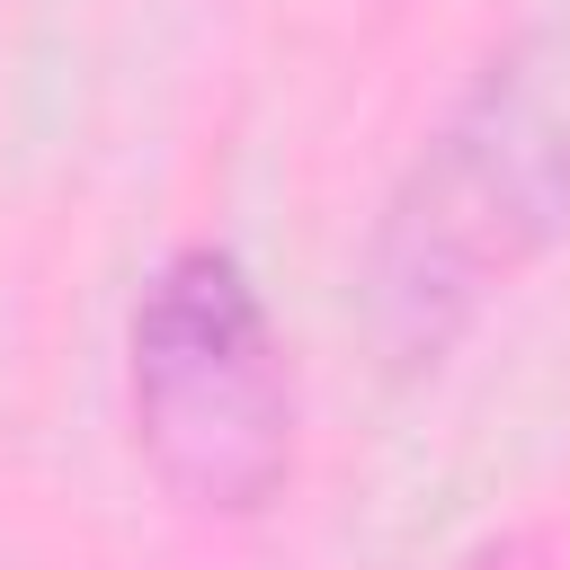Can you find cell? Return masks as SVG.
I'll list each match as a JSON object with an SVG mask.
<instances>
[{
    "label": "cell",
    "instance_id": "obj_1",
    "mask_svg": "<svg viewBox=\"0 0 570 570\" xmlns=\"http://www.w3.org/2000/svg\"><path fill=\"white\" fill-rule=\"evenodd\" d=\"M570 232V27L508 36L392 178L356 312L392 374H428Z\"/></svg>",
    "mask_w": 570,
    "mask_h": 570
},
{
    "label": "cell",
    "instance_id": "obj_2",
    "mask_svg": "<svg viewBox=\"0 0 570 570\" xmlns=\"http://www.w3.org/2000/svg\"><path fill=\"white\" fill-rule=\"evenodd\" d=\"M125 401L151 481L196 517H249L294 472V374L249 267L187 240L151 267L125 330Z\"/></svg>",
    "mask_w": 570,
    "mask_h": 570
}]
</instances>
